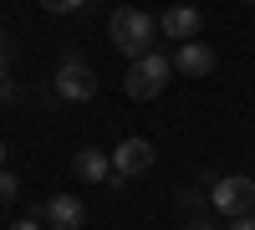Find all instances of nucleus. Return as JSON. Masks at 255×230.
Masks as SVG:
<instances>
[{
  "label": "nucleus",
  "mask_w": 255,
  "mask_h": 230,
  "mask_svg": "<svg viewBox=\"0 0 255 230\" xmlns=\"http://www.w3.org/2000/svg\"><path fill=\"white\" fill-rule=\"evenodd\" d=\"M72 169H77V179H92V184H97V179H108V174H113V159H108V154H97V149H82Z\"/></svg>",
  "instance_id": "9"
},
{
  "label": "nucleus",
  "mask_w": 255,
  "mask_h": 230,
  "mask_svg": "<svg viewBox=\"0 0 255 230\" xmlns=\"http://www.w3.org/2000/svg\"><path fill=\"white\" fill-rule=\"evenodd\" d=\"M184 230H215V220H189Z\"/></svg>",
  "instance_id": "16"
},
{
  "label": "nucleus",
  "mask_w": 255,
  "mask_h": 230,
  "mask_svg": "<svg viewBox=\"0 0 255 230\" xmlns=\"http://www.w3.org/2000/svg\"><path fill=\"white\" fill-rule=\"evenodd\" d=\"M41 5H46L51 15H72V10H82V5H87V0H41Z\"/></svg>",
  "instance_id": "10"
},
{
  "label": "nucleus",
  "mask_w": 255,
  "mask_h": 230,
  "mask_svg": "<svg viewBox=\"0 0 255 230\" xmlns=\"http://www.w3.org/2000/svg\"><path fill=\"white\" fill-rule=\"evenodd\" d=\"M15 190H20V179L10 169H0V200H15Z\"/></svg>",
  "instance_id": "12"
},
{
  "label": "nucleus",
  "mask_w": 255,
  "mask_h": 230,
  "mask_svg": "<svg viewBox=\"0 0 255 230\" xmlns=\"http://www.w3.org/2000/svg\"><path fill=\"white\" fill-rule=\"evenodd\" d=\"M245 5H255V0H245Z\"/></svg>",
  "instance_id": "18"
},
{
  "label": "nucleus",
  "mask_w": 255,
  "mask_h": 230,
  "mask_svg": "<svg viewBox=\"0 0 255 230\" xmlns=\"http://www.w3.org/2000/svg\"><path fill=\"white\" fill-rule=\"evenodd\" d=\"M15 97H20V87H15L10 77H0V102H15Z\"/></svg>",
  "instance_id": "13"
},
{
  "label": "nucleus",
  "mask_w": 255,
  "mask_h": 230,
  "mask_svg": "<svg viewBox=\"0 0 255 230\" xmlns=\"http://www.w3.org/2000/svg\"><path fill=\"white\" fill-rule=\"evenodd\" d=\"M113 159V174H108V184H123V179H133V174H148V169H153V143H148V138H123L118 143V149L108 154Z\"/></svg>",
  "instance_id": "4"
},
{
  "label": "nucleus",
  "mask_w": 255,
  "mask_h": 230,
  "mask_svg": "<svg viewBox=\"0 0 255 230\" xmlns=\"http://www.w3.org/2000/svg\"><path fill=\"white\" fill-rule=\"evenodd\" d=\"M10 56H15V41L0 31V77H10Z\"/></svg>",
  "instance_id": "11"
},
{
  "label": "nucleus",
  "mask_w": 255,
  "mask_h": 230,
  "mask_svg": "<svg viewBox=\"0 0 255 230\" xmlns=\"http://www.w3.org/2000/svg\"><path fill=\"white\" fill-rule=\"evenodd\" d=\"M10 230H41V220H36V215H31V220H15Z\"/></svg>",
  "instance_id": "14"
},
{
  "label": "nucleus",
  "mask_w": 255,
  "mask_h": 230,
  "mask_svg": "<svg viewBox=\"0 0 255 230\" xmlns=\"http://www.w3.org/2000/svg\"><path fill=\"white\" fill-rule=\"evenodd\" d=\"M209 205H215V215H230V220L255 215V179H250V174H225V179H215Z\"/></svg>",
  "instance_id": "3"
},
{
  "label": "nucleus",
  "mask_w": 255,
  "mask_h": 230,
  "mask_svg": "<svg viewBox=\"0 0 255 230\" xmlns=\"http://www.w3.org/2000/svg\"><path fill=\"white\" fill-rule=\"evenodd\" d=\"M168 77H174V56H163V51H148V56H138V61H128L123 92L133 97V102H153V97L168 87Z\"/></svg>",
  "instance_id": "2"
},
{
  "label": "nucleus",
  "mask_w": 255,
  "mask_h": 230,
  "mask_svg": "<svg viewBox=\"0 0 255 230\" xmlns=\"http://www.w3.org/2000/svg\"><path fill=\"white\" fill-rule=\"evenodd\" d=\"M0 169H5V143H0Z\"/></svg>",
  "instance_id": "17"
},
{
  "label": "nucleus",
  "mask_w": 255,
  "mask_h": 230,
  "mask_svg": "<svg viewBox=\"0 0 255 230\" xmlns=\"http://www.w3.org/2000/svg\"><path fill=\"white\" fill-rule=\"evenodd\" d=\"M108 36H113V46L128 56V61H138L153 51V36H158V20L148 15V10H133V5H118L113 20H108Z\"/></svg>",
  "instance_id": "1"
},
{
  "label": "nucleus",
  "mask_w": 255,
  "mask_h": 230,
  "mask_svg": "<svg viewBox=\"0 0 255 230\" xmlns=\"http://www.w3.org/2000/svg\"><path fill=\"white\" fill-rule=\"evenodd\" d=\"M230 230H255V215H240V220L230 225Z\"/></svg>",
  "instance_id": "15"
},
{
  "label": "nucleus",
  "mask_w": 255,
  "mask_h": 230,
  "mask_svg": "<svg viewBox=\"0 0 255 230\" xmlns=\"http://www.w3.org/2000/svg\"><path fill=\"white\" fill-rule=\"evenodd\" d=\"M174 72L179 77H209L215 72V46H204V41H184L174 51Z\"/></svg>",
  "instance_id": "8"
},
{
  "label": "nucleus",
  "mask_w": 255,
  "mask_h": 230,
  "mask_svg": "<svg viewBox=\"0 0 255 230\" xmlns=\"http://www.w3.org/2000/svg\"><path fill=\"white\" fill-rule=\"evenodd\" d=\"M56 92L67 97V102H87V97H97V72L82 56H67L56 67Z\"/></svg>",
  "instance_id": "5"
},
{
  "label": "nucleus",
  "mask_w": 255,
  "mask_h": 230,
  "mask_svg": "<svg viewBox=\"0 0 255 230\" xmlns=\"http://www.w3.org/2000/svg\"><path fill=\"white\" fill-rule=\"evenodd\" d=\"M158 31H163V36H174L179 46H184V41H199L204 15H199V5H168V10L158 15Z\"/></svg>",
  "instance_id": "6"
},
{
  "label": "nucleus",
  "mask_w": 255,
  "mask_h": 230,
  "mask_svg": "<svg viewBox=\"0 0 255 230\" xmlns=\"http://www.w3.org/2000/svg\"><path fill=\"white\" fill-rule=\"evenodd\" d=\"M36 220H51L56 230H82V220H87V205H82L77 195H51V200L36 210Z\"/></svg>",
  "instance_id": "7"
}]
</instances>
